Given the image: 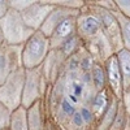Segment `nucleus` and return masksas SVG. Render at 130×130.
<instances>
[{
	"mask_svg": "<svg viewBox=\"0 0 130 130\" xmlns=\"http://www.w3.org/2000/svg\"><path fill=\"white\" fill-rule=\"evenodd\" d=\"M29 130H44L46 109L43 100H38L26 109Z\"/></svg>",
	"mask_w": 130,
	"mask_h": 130,
	"instance_id": "nucleus-14",
	"label": "nucleus"
},
{
	"mask_svg": "<svg viewBox=\"0 0 130 130\" xmlns=\"http://www.w3.org/2000/svg\"><path fill=\"white\" fill-rule=\"evenodd\" d=\"M50 87L51 86L47 83L46 78L43 77L42 67L25 69V82L22 91V104L21 105L27 109L35 102L43 100Z\"/></svg>",
	"mask_w": 130,
	"mask_h": 130,
	"instance_id": "nucleus-3",
	"label": "nucleus"
},
{
	"mask_svg": "<svg viewBox=\"0 0 130 130\" xmlns=\"http://www.w3.org/2000/svg\"><path fill=\"white\" fill-rule=\"evenodd\" d=\"M82 44H83L82 40L78 38V35H77V34H75V35L70 37L68 40H65V42L62 43V44H61L59 48H56V50H59V51H60V53L65 57V60H67L69 56L74 55V53L81 48V46H82Z\"/></svg>",
	"mask_w": 130,
	"mask_h": 130,
	"instance_id": "nucleus-21",
	"label": "nucleus"
},
{
	"mask_svg": "<svg viewBox=\"0 0 130 130\" xmlns=\"http://www.w3.org/2000/svg\"><path fill=\"white\" fill-rule=\"evenodd\" d=\"M83 46L91 53V56L95 59V61L100 62V64H104L112 55H115L111 43L107 39V37L103 34V31L92 40L85 43Z\"/></svg>",
	"mask_w": 130,
	"mask_h": 130,
	"instance_id": "nucleus-11",
	"label": "nucleus"
},
{
	"mask_svg": "<svg viewBox=\"0 0 130 130\" xmlns=\"http://www.w3.org/2000/svg\"><path fill=\"white\" fill-rule=\"evenodd\" d=\"M91 74V81L95 91H102L107 89V75H105V69H104V64L100 62H95L94 67L90 72Z\"/></svg>",
	"mask_w": 130,
	"mask_h": 130,
	"instance_id": "nucleus-18",
	"label": "nucleus"
},
{
	"mask_svg": "<svg viewBox=\"0 0 130 130\" xmlns=\"http://www.w3.org/2000/svg\"><path fill=\"white\" fill-rule=\"evenodd\" d=\"M77 16H70L68 18H65L64 21H61V22L56 26V29L53 30V32L50 37L51 50L59 48L65 40H68L70 37L77 34V27H75V20H77Z\"/></svg>",
	"mask_w": 130,
	"mask_h": 130,
	"instance_id": "nucleus-12",
	"label": "nucleus"
},
{
	"mask_svg": "<svg viewBox=\"0 0 130 130\" xmlns=\"http://www.w3.org/2000/svg\"><path fill=\"white\" fill-rule=\"evenodd\" d=\"M79 13V10L77 9H69V8H62V7H55L51 10V13L48 14V17L46 18L44 24L42 25V27L39 29V31H42L46 37H51V34L53 32V30L56 29V26L64 21L65 18H68L70 16H77Z\"/></svg>",
	"mask_w": 130,
	"mask_h": 130,
	"instance_id": "nucleus-13",
	"label": "nucleus"
},
{
	"mask_svg": "<svg viewBox=\"0 0 130 130\" xmlns=\"http://www.w3.org/2000/svg\"><path fill=\"white\" fill-rule=\"evenodd\" d=\"M8 3L10 9H14L18 13H22L34 3V0H8Z\"/></svg>",
	"mask_w": 130,
	"mask_h": 130,
	"instance_id": "nucleus-27",
	"label": "nucleus"
},
{
	"mask_svg": "<svg viewBox=\"0 0 130 130\" xmlns=\"http://www.w3.org/2000/svg\"><path fill=\"white\" fill-rule=\"evenodd\" d=\"M115 55H116L118 68H120V72L122 75V85L125 90L127 86H130V52L122 48Z\"/></svg>",
	"mask_w": 130,
	"mask_h": 130,
	"instance_id": "nucleus-17",
	"label": "nucleus"
},
{
	"mask_svg": "<svg viewBox=\"0 0 130 130\" xmlns=\"http://www.w3.org/2000/svg\"><path fill=\"white\" fill-rule=\"evenodd\" d=\"M127 118H129V115L125 109L122 102L120 100L118 102V105H117V112H116V116H115V120H113L109 130H122L126 125Z\"/></svg>",
	"mask_w": 130,
	"mask_h": 130,
	"instance_id": "nucleus-23",
	"label": "nucleus"
},
{
	"mask_svg": "<svg viewBox=\"0 0 130 130\" xmlns=\"http://www.w3.org/2000/svg\"><path fill=\"white\" fill-rule=\"evenodd\" d=\"M9 129L10 130H29L26 108H24L21 105L17 109L12 111L10 121H9Z\"/></svg>",
	"mask_w": 130,
	"mask_h": 130,
	"instance_id": "nucleus-19",
	"label": "nucleus"
},
{
	"mask_svg": "<svg viewBox=\"0 0 130 130\" xmlns=\"http://www.w3.org/2000/svg\"><path fill=\"white\" fill-rule=\"evenodd\" d=\"M10 115H12V111H9L4 104L0 103V130L9 127Z\"/></svg>",
	"mask_w": 130,
	"mask_h": 130,
	"instance_id": "nucleus-28",
	"label": "nucleus"
},
{
	"mask_svg": "<svg viewBox=\"0 0 130 130\" xmlns=\"http://www.w3.org/2000/svg\"><path fill=\"white\" fill-rule=\"evenodd\" d=\"M64 62H65V57L60 53L59 50H51L48 52L47 57L44 59V61H43L40 67H42L43 77L46 78V81L50 86H52L62 74Z\"/></svg>",
	"mask_w": 130,
	"mask_h": 130,
	"instance_id": "nucleus-9",
	"label": "nucleus"
},
{
	"mask_svg": "<svg viewBox=\"0 0 130 130\" xmlns=\"http://www.w3.org/2000/svg\"><path fill=\"white\" fill-rule=\"evenodd\" d=\"M86 4H89L92 10L96 13L98 18L100 21V26H102V31L103 34L107 37V39L109 40L112 50L115 53H117L118 51L122 50V40H121V32H120V26L118 22L113 14V12H109L107 9H103L98 5L90 4L87 0H85Z\"/></svg>",
	"mask_w": 130,
	"mask_h": 130,
	"instance_id": "nucleus-5",
	"label": "nucleus"
},
{
	"mask_svg": "<svg viewBox=\"0 0 130 130\" xmlns=\"http://www.w3.org/2000/svg\"><path fill=\"white\" fill-rule=\"evenodd\" d=\"M115 3L118 12L130 20V0H115Z\"/></svg>",
	"mask_w": 130,
	"mask_h": 130,
	"instance_id": "nucleus-29",
	"label": "nucleus"
},
{
	"mask_svg": "<svg viewBox=\"0 0 130 130\" xmlns=\"http://www.w3.org/2000/svg\"><path fill=\"white\" fill-rule=\"evenodd\" d=\"M113 96L115 95L109 91V89H108V87L104 89V90H102V91H98L94 95V98L91 99V102H90L89 105L91 108L94 116L96 117V121L99 120V118L103 116V113L107 111V108H108V105H109V103H111Z\"/></svg>",
	"mask_w": 130,
	"mask_h": 130,
	"instance_id": "nucleus-15",
	"label": "nucleus"
},
{
	"mask_svg": "<svg viewBox=\"0 0 130 130\" xmlns=\"http://www.w3.org/2000/svg\"><path fill=\"white\" fill-rule=\"evenodd\" d=\"M0 27L4 35V42L12 46L25 44L27 39L35 32L26 26L21 17V13L10 8L5 13V16L0 20Z\"/></svg>",
	"mask_w": 130,
	"mask_h": 130,
	"instance_id": "nucleus-1",
	"label": "nucleus"
},
{
	"mask_svg": "<svg viewBox=\"0 0 130 130\" xmlns=\"http://www.w3.org/2000/svg\"><path fill=\"white\" fill-rule=\"evenodd\" d=\"M113 14L120 26L121 32V40H122V48L130 52V20L124 17L118 10H113Z\"/></svg>",
	"mask_w": 130,
	"mask_h": 130,
	"instance_id": "nucleus-20",
	"label": "nucleus"
},
{
	"mask_svg": "<svg viewBox=\"0 0 130 130\" xmlns=\"http://www.w3.org/2000/svg\"><path fill=\"white\" fill-rule=\"evenodd\" d=\"M46 2L55 7H62V8L77 9V10H81L86 4L85 0H46Z\"/></svg>",
	"mask_w": 130,
	"mask_h": 130,
	"instance_id": "nucleus-25",
	"label": "nucleus"
},
{
	"mask_svg": "<svg viewBox=\"0 0 130 130\" xmlns=\"http://www.w3.org/2000/svg\"><path fill=\"white\" fill-rule=\"evenodd\" d=\"M78 111H79L81 115H82V118H83L86 126H87L90 130H95L98 121H96V117L94 116V113H92V111H91L90 105H89V104H82V105H79Z\"/></svg>",
	"mask_w": 130,
	"mask_h": 130,
	"instance_id": "nucleus-24",
	"label": "nucleus"
},
{
	"mask_svg": "<svg viewBox=\"0 0 130 130\" xmlns=\"http://www.w3.org/2000/svg\"><path fill=\"white\" fill-rule=\"evenodd\" d=\"M121 102H122V104H124V107H125L127 115L130 116V86H127V87L124 90Z\"/></svg>",
	"mask_w": 130,
	"mask_h": 130,
	"instance_id": "nucleus-30",
	"label": "nucleus"
},
{
	"mask_svg": "<svg viewBox=\"0 0 130 130\" xmlns=\"http://www.w3.org/2000/svg\"><path fill=\"white\" fill-rule=\"evenodd\" d=\"M129 117H130V116H129Z\"/></svg>",
	"mask_w": 130,
	"mask_h": 130,
	"instance_id": "nucleus-35",
	"label": "nucleus"
},
{
	"mask_svg": "<svg viewBox=\"0 0 130 130\" xmlns=\"http://www.w3.org/2000/svg\"><path fill=\"white\" fill-rule=\"evenodd\" d=\"M104 69L107 75V87L109 89V91L118 100H121L122 92H124V85H122V75L120 68H118L116 55H112L104 62Z\"/></svg>",
	"mask_w": 130,
	"mask_h": 130,
	"instance_id": "nucleus-10",
	"label": "nucleus"
},
{
	"mask_svg": "<svg viewBox=\"0 0 130 130\" xmlns=\"http://www.w3.org/2000/svg\"><path fill=\"white\" fill-rule=\"evenodd\" d=\"M50 51H51L50 38L46 37L39 30L35 31L24 44L22 67L25 69H32V68L40 67Z\"/></svg>",
	"mask_w": 130,
	"mask_h": 130,
	"instance_id": "nucleus-2",
	"label": "nucleus"
},
{
	"mask_svg": "<svg viewBox=\"0 0 130 130\" xmlns=\"http://www.w3.org/2000/svg\"><path fill=\"white\" fill-rule=\"evenodd\" d=\"M118 100L116 96L112 98V100L108 105L107 111L103 113V116L98 120L96 122V127L95 130H109L113 120H115V116H116V112H117V105H118Z\"/></svg>",
	"mask_w": 130,
	"mask_h": 130,
	"instance_id": "nucleus-16",
	"label": "nucleus"
},
{
	"mask_svg": "<svg viewBox=\"0 0 130 130\" xmlns=\"http://www.w3.org/2000/svg\"><path fill=\"white\" fill-rule=\"evenodd\" d=\"M4 35H3V31H2V27H0V47L4 44Z\"/></svg>",
	"mask_w": 130,
	"mask_h": 130,
	"instance_id": "nucleus-33",
	"label": "nucleus"
},
{
	"mask_svg": "<svg viewBox=\"0 0 130 130\" xmlns=\"http://www.w3.org/2000/svg\"><path fill=\"white\" fill-rule=\"evenodd\" d=\"M52 9L53 5L48 4L46 0H34V3L21 13V17L27 27L34 31H38L44 24L46 18L48 17Z\"/></svg>",
	"mask_w": 130,
	"mask_h": 130,
	"instance_id": "nucleus-8",
	"label": "nucleus"
},
{
	"mask_svg": "<svg viewBox=\"0 0 130 130\" xmlns=\"http://www.w3.org/2000/svg\"><path fill=\"white\" fill-rule=\"evenodd\" d=\"M22 50L24 44L12 46L4 43L0 47V85H3L13 72L24 68Z\"/></svg>",
	"mask_w": 130,
	"mask_h": 130,
	"instance_id": "nucleus-7",
	"label": "nucleus"
},
{
	"mask_svg": "<svg viewBox=\"0 0 130 130\" xmlns=\"http://www.w3.org/2000/svg\"><path fill=\"white\" fill-rule=\"evenodd\" d=\"M9 10V3L8 0H0V20H2L5 13Z\"/></svg>",
	"mask_w": 130,
	"mask_h": 130,
	"instance_id": "nucleus-31",
	"label": "nucleus"
},
{
	"mask_svg": "<svg viewBox=\"0 0 130 130\" xmlns=\"http://www.w3.org/2000/svg\"><path fill=\"white\" fill-rule=\"evenodd\" d=\"M75 27H77V35L83 44L92 40L102 32L100 21L89 4H85V7L79 10L75 20Z\"/></svg>",
	"mask_w": 130,
	"mask_h": 130,
	"instance_id": "nucleus-6",
	"label": "nucleus"
},
{
	"mask_svg": "<svg viewBox=\"0 0 130 130\" xmlns=\"http://www.w3.org/2000/svg\"><path fill=\"white\" fill-rule=\"evenodd\" d=\"M44 130H62L60 129L55 122H53L52 120H50V118L46 117V125H44Z\"/></svg>",
	"mask_w": 130,
	"mask_h": 130,
	"instance_id": "nucleus-32",
	"label": "nucleus"
},
{
	"mask_svg": "<svg viewBox=\"0 0 130 130\" xmlns=\"http://www.w3.org/2000/svg\"><path fill=\"white\" fill-rule=\"evenodd\" d=\"M25 82V68L13 72L0 85V103L9 111H14L22 104V91Z\"/></svg>",
	"mask_w": 130,
	"mask_h": 130,
	"instance_id": "nucleus-4",
	"label": "nucleus"
},
{
	"mask_svg": "<svg viewBox=\"0 0 130 130\" xmlns=\"http://www.w3.org/2000/svg\"><path fill=\"white\" fill-rule=\"evenodd\" d=\"M78 56H79V72L81 73H90L96 61L91 56V53L85 48L83 44L78 50Z\"/></svg>",
	"mask_w": 130,
	"mask_h": 130,
	"instance_id": "nucleus-22",
	"label": "nucleus"
},
{
	"mask_svg": "<svg viewBox=\"0 0 130 130\" xmlns=\"http://www.w3.org/2000/svg\"><path fill=\"white\" fill-rule=\"evenodd\" d=\"M122 130H130V117L127 118V121H126V125H125V127H124Z\"/></svg>",
	"mask_w": 130,
	"mask_h": 130,
	"instance_id": "nucleus-34",
	"label": "nucleus"
},
{
	"mask_svg": "<svg viewBox=\"0 0 130 130\" xmlns=\"http://www.w3.org/2000/svg\"><path fill=\"white\" fill-rule=\"evenodd\" d=\"M79 72V56L78 51L74 55L69 56L64 62V72L62 73H77Z\"/></svg>",
	"mask_w": 130,
	"mask_h": 130,
	"instance_id": "nucleus-26",
	"label": "nucleus"
}]
</instances>
